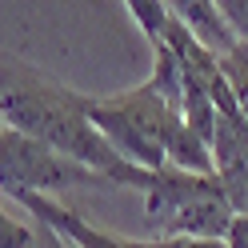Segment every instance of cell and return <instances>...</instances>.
Wrapping results in <instances>:
<instances>
[{
	"instance_id": "obj_3",
	"label": "cell",
	"mask_w": 248,
	"mask_h": 248,
	"mask_svg": "<svg viewBox=\"0 0 248 248\" xmlns=\"http://www.w3.org/2000/svg\"><path fill=\"white\" fill-rule=\"evenodd\" d=\"M92 124L132 164L160 172L176 132L184 128V112L172 108L152 84H140L120 96H92Z\"/></svg>"
},
{
	"instance_id": "obj_11",
	"label": "cell",
	"mask_w": 248,
	"mask_h": 248,
	"mask_svg": "<svg viewBox=\"0 0 248 248\" xmlns=\"http://www.w3.org/2000/svg\"><path fill=\"white\" fill-rule=\"evenodd\" d=\"M216 8H220L224 24L236 32V40L248 44V0H216Z\"/></svg>"
},
{
	"instance_id": "obj_12",
	"label": "cell",
	"mask_w": 248,
	"mask_h": 248,
	"mask_svg": "<svg viewBox=\"0 0 248 248\" xmlns=\"http://www.w3.org/2000/svg\"><path fill=\"white\" fill-rule=\"evenodd\" d=\"M228 244L232 248H248V212H236V220L228 228Z\"/></svg>"
},
{
	"instance_id": "obj_7",
	"label": "cell",
	"mask_w": 248,
	"mask_h": 248,
	"mask_svg": "<svg viewBox=\"0 0 248 248\" xmlns=\"http://www.w3.org/2000/svg\"><path fill=\"white\" fill-rule=\"evenodd\" d=\"M124 4H128L132 20L140 24L148 48H152V44H160V40L168 36V28H172V20H176V12L168 8L164 0H124Z\"/></svg>"
},
{
	"instance_id": "obj_1",
	"label": "cell",
	"mask_w": 248,
	"mask_h": 248,
	"mask_svg": "<svg viewBox=\"0 0 248 248\" xmlns=\"http://www.w3.org/2000/svg\"><path fill=\"white\" fill-rule=\"evenodd\" d=\"M0 116L8 128H20L32 140L104 172L116 188L148 192L156 184L152 168L132 164L92 124V96H80V92L48 80L20 56H4V64H0Z\"/></svg>"
},
{
	"instance_id": "obj_4",
	"label": "cell",
	"mask_w": 248,
	"mask_h": 248,
	"mask_svg": "<svg viewBox=\"0 0 248 248\" xmlns=\"http://www.w3.org/2000/svg\"><path fill=\"white\" fill-rule=\"evenodd\" d=\"M0 188L4 196L12 192H40V196H64L72 188H116L112 180L96 168L64 156L48 144L32 140L20 128L0 132Z\"/></svg>"
},
{
	"instance_id": "obj_10",
	"label": "cell",
	"mask_w": 248,
	"mask_h": 248,
	"mask_svg": "<svg viewBox=\"0 0 248 248\" xmlns=\"http://www.w3.org/2000/svg\"><path fill=\"white\" fill-rule=\"evenodd\" d=\"M144 248H232L224 236H156V240H140Z\"/></svg>"
},
{
	"instance_id": "obj_9",
	"label": "cell",
	"mask_w": 248,
	"mask_h": 248,
	"mask_svg": "<svg viewBox=\"0 0 248 248\" xmlns=\"http://www.w3.org/2000/svg\"><path fill=\"white\" fill-rule=\"evenodd\" d=\"M0 248H40V228H28L16 216H4L0 220Z\"/></svg>"
},
{
	"instance_id": "obj_8",
	"label": "cell",
	"mask_w": 248,
	"mask_h": 248,
	"mask_svg": "<svg viewBox=\"0 0 248 248\" xmlns=\"http://www.w3.org/2000/svg\"><path fill=\"white\" fill-rule=\"evenodd\" d=\"M220 64L228 72V80H232V92H236V100H240V112L248 120V44H236L228 56H220Z\"/></svg>"
},
{
	"instance_id": "obj_2",
	"label": "cell",
	"mask_w": 248,
	"mask_h": 248,
	"mask_svg": "<svg viewBox=\"0 0 248 248\" xmlns=\"http://www.w3.org/2000/svg\"><path fill=\"white\" fill-rule=\"evenodd\" d=\"M144 220L156 236H224L236 220L224 180L216 172H188L164 164L144 192Z\"/></svg>"
},
{
	"instance_id": "obj_5",
	"label": "cell",
	"mask_w": 248,
	"mask_h": 248,
	"mask_svg": "<svg viewBox=\"0 0 248 248\" xmlns=\"http://www.w3.org/2000/svg\"><path fill=\"white\" fill-rule=\"evenodd\" d=\"M168 8L176 12V16L188 24V32L204 44V48H212L216 56H228L232 48H236V32L224 24L220 8H216V0H164Z\"/></svg>"
},
{
	"instance_id": "obj_6",
	"label": "cell",
	"mask_w": 248,
	"mask_h": 248,
	"mask_svg": "<svg viewBox=\"0 0 248 248\" xmlns=\"http://www.w3.org/2000/svg\"><path fill=\"white\" fill-rule=\"evenodd\" d=\"M148 84L172 108L184 104V56H180V48L172 40L152 44V76H148Z\"/></svg>"
}]
</instances>
